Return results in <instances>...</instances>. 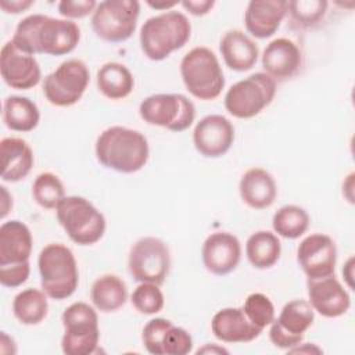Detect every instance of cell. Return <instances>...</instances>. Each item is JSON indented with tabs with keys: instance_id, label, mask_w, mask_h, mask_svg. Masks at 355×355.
<instances>
[{
	"instance_id": "cell-30",
	"label": "cell",
	"mask_w": 355,
	"mask_h": 355,
	"mask_svg": "<svg viewBox=\"0 0 355 355\" xmlns=\"http://www.w3.org/2000/svg\"><path fill=\"white\" fill-rule=\"evenodd\" d=\"M49 312L47 294L37 288L19 291L12 301V313L17 320L26 326H35L44 320Z\"/></svg>"
},
{
	"instance_id": "cell-24",
	"label": "cell",
	"mask_w": 355,
	"mask_h": 355,
	"mask_svg": "<svg viewBox=\"0 0 355 355\" xmlns=\"http://www.w3.org/2000/svg\"><path fill=\"white\" fill-rule=\"evenodd\" d=\"M219 51L226 67L237 72L251 69L257 64L259 55V49L257 43L248 35L239 29L227 31L222 36L219 43Z\"/></svg>"
},
{
	"instance_id": "cell-9",
	"label": "cell",
	"mask_w": 355,
	"mask_h": 355,
	"mask_svg": "<svg viewBox=\"0 0 355 355\" xmlns=\"http://www.w3.org/2000/svg\"><path fill=\"white\" fill-rule=\"evenodd\" d=\"M139 15L140 3L136 0H105L92 14V29L101 40L121 43L135 33Z\"/></svg>"
},
{
	"instance_id": "cell-15",
	"label": "cell",
	"mask_w": 355,
	"mask_h": 355,
	"mask_svg": "<svg viewBox=\"0 0 355 355\" xmlns=\"http://www.w3.org/2000/svg\"><path fill=\"white\" fill-rule=\"evenodd\" d=\"M1 78L12 89L28 90L35 87L42 78L39 62L8 40L0 53Z\"/></svg>"
},
{
	"instance_id": "cell-18",
	"label": "cell",
	"mask_w": 355,
	"mask_h": 355,
	"mask_svg": "<svg viewBox=\"0 0 355 355\" xmlns=\"http://www.w3.org/2000/svg\"><path fill=\"white\" fill-rule=\"evenodd\" d=\"M306 287L309 297L308 302L319 315L324 318H338L349 309V294L334 275L308 279Z\"/></svg>"
},
{
	"instance_id": "cell-40",
	"label": "cell",
	"mask_w": 355,
	"mask_h": 355,
	"mask_svg": "<svg viewBox=\"0 0 355 355\" xmlns=\"http://www.w3.org/2000/svg\"><path fill=\"white\" fill-rule=\"evenodd\" d=\"M182 6L191 15L201 17V15L208 14L212 10V7L215 6V1H212V0H184V1H182Z\"/></svg>"
},
{
	"instance_id": "cell-43",
	"label": "cell",
	"mask_w": 355,
	"mask_h": 355,
	"mask_svg": "<svg viewBox=\"0 0 355 355\" xmlns=\"http://www.w3.org/2000/svg\"><path fill=\"white\" fill-rule=\"evenodd\" d=\"M352 270H354V258L351 257V258L347 261L345 266L343 268V275H344V277H345V280H347L348 287H351V288L354 287V283H352V277H354Z\"/></svg>"
},
{
	"instance_id": "cell-7",
	"label": "cell",
	"mask_w": 355,
	"mask_h": 355,
	"mask_svg": "<svg viewBox=\"0 0 355 355\" xmlns=\"http://www.w3.org/2000/svg\"><path fill=\"white\" fill-rule=\"evenodd\" d=\"M64 334L61 338L62 352L67 355H89L98 345V316L93 306L86 302L71 304L61 315Z\"/></svg>"
},
{
	"instance_id": "cell-3",
	"label": "cell",
	"mask_w": 355,
	"mask_h": 355,
	"mask_svg": "<svg viewBox=\"0 0 355 355\" xmlns=\"http://www.w3.org/2000/svg\"><path fill=\"white\" fill-rule=\"evenodd\" d=\"M191 25L189 18L175 10L148 18L140 28V47L153 61H162L171 53L182 49L190 39Z\"/></svg>"
},
{
	"instance_id": "cell-39",
	"label": "cell",
	"mask_w": 355,
	"mask_h": 355,
	"mask_svg": "<svg viewBox=\"0 0 355 355\" xmlns=\"http://www.w3.org/2000/svg\"><path fill=\"white\" fill-rule=\"evenodd\" d=\"M97 4L94 0H62L58 3V12L65 19L72 21L93 14Z\"/></svg>"
},
{
	"instance_id": "cell-20",
	"label": "cell",
	"mask_w": 355,
	"mask_h": 355,
	"mask_svg": "<svg viewBox=\"0 0 355 355\" xmlns=\"http://www.w3.org/2000/svg\"><path fill=\"white\" fill-rule=\"evenodd\" d=\"M287 14L284 0H252L244 12V25L250 35L266 39L276 33Z\"/></svg>"
},
{
	"instance_id": "cell-17",
	"label": "cell",
	"mask_w": 355,
	"mask_h": 355,
	"mask_svg": "<svg viewBox=\"0 0 355 355\" xmlns=\"http://www.w3.org/2000/svg\"><path fill=\"white\" fill-rule=\"evenodd\" d=\"M241 258V244L229 232H215L209 234L201 248V259L208 272L225 276L233 272Z\"/></svg>"
},
{
	"instance_id": "cell-28",
	"label": "cell",
	"mask_w": 355,
	"mask_h": 355,
	"mask_svg": "<svg viewBox=\"0 0 355 355\" xmlns=\"http://www.w3.org/2000/svg\"><path fill=\"white\" fill-rule=\"evenodd\" d=\"M40 121L37 105L22 96H8L3 103V122L14 132H31Z\"/></svg>"
},
{
	"instance_id": "cell-31",
	"label": "cell",
	"mask_w": 355,
	"mask_h": 355,
	"mask_svg": "<svg viewBox=\"0 0 355 355\" xmlns=\"http://www.w3.org/2000/svg\"><path fill=\"white\" fill-rule=\"evenodd\" d=\"M309 215L308 212L298 205H283L280 207L272 219L273 230L284 239H298L309 227Z\"/></svg>"
},
{
	"instance_id": "cell-44",
	"label": "cell",
	"mask_w": 355,
	"mask_h": 355,
	"mask_svg": "<svg viewBox=\"0 0 355 355\" xmlns=\"http://www.w3.org/2000/svg\"><path fill=\"white\" fill-rule=\"evenodd\" d=\"M147 4L155 10L169 11V8L178 6V1H147Z\"/></svg>"
},
{
	"instance_id": "cell-19",
	"label": "cell",
	"mask_w": 355,
	"mask_h": 355,
	"mask_svg": "<svg viewBox=\"0 0 355 355\" xmlns=\"http://www.w3.org/2000/svg\"><path fill=\"white\" fill-rule=\"evenodd\" d=\"M302 65L300 47L287 37L272 40L263 50L262 68L275 82L295 76Z\"/></svg>"
},
{
	"instance_id": "cell-12",
	"label": "cell",
	"mask_w": 355,
	"mask_h": 355,
	"mask_svg": "<svg viewBox=\"0 0 355 355\" xmlns=\"http://www.w3.org/2000/svg\"><path fill=\"white\" fill-rule=\"evenodd\" d=\"M128 268L136 282L161 286L171 269L168 245L153 236L139 239L129 251Z\"/></svg>"
},
{
	"instance_id": "cell-2",
	"label": "cell",
	"mask_w": 355,
	"mask_h": 355,
	"mask_svg": "<svg viewBox=\"0 0 355 355\" xmlns=\"http://www.w3.org/2000/svg\"><path fill=\"white\" fill-rule=\"evenodd\" d=\"M94 151L104 168L119 173L140 171L150 157L144 135L126 126H111L103 130L96 140Z\"/></svg>"
},
{
	"instance_id": "cell-29",
	"label": "cell",
	"mask_w": 355,
	"mask_h": 355,
	"mask_svg": "<svg viewBox=\"0 0 355 355\" xmlns=\"http://www.w3.org/2000/svg\"><path fill=\"white\" fill-rule=\"evenodd\" d=\"M282 244L277 236L268 230L252 233L245 243L248 262L257 269H269L280 258Z\"/></svg>"
},
{
	"instance_id": "cell-13",
	"label": "cell",
	"mask_w": 355,
	"mask_h": 355,
	"mask_svg": "<svg viewBox=\"0 0 355 355\" xmlns=\"http://www.w3.org/2000/svg\"><path fill=\"white\" fill-rule=\"evenodd\" d=\"M315 311L305 300H293L287 302L277 319L270 323L269 338L272 344L282 349H291L300 345L305 331L315 320Z\"/></svg>"
},
{
	"instance_id": "cell-21",
	"label": "cell",
	"mask_w": 355,
	"mask_h": 355,
	"mask_svg": "<svg viewBox=\"0 0 355 355\" xmlns=\"http://www.w3.org/2000/svg\"><path fill=\"white\" fill-rule=\"evenodd\" d=\"M214 336L223 343H250L258 338L262 329L255 326L243 308H223L211 320Z\"/></svg>"
},
{
	"instance_id": "cell-33",
	"label": "cell",
	"mask_w": 355,
	"mask_h": 355,
	"mask_svg": "<svg viewBox=\"0 0 355 355\" xmlns=\"http://www.w3.org/2000/svg\"><path fill=\"white\" fill-rule=\"evenodd\" d=\"M327 6L324 0H295L287 1V11L300 28H311L323 19Z\"/></svg>"
},
{
	"instance_id": "cell-1",
	"label": "cell",
	"mask_w": 355,
	"mask_h": 355,
	"mask_svg": "<svg viewBox=\"0 0 355 355\" xmlns=\"http://www.w3.org/2000/svg\"><path fill=\"white\" fill-rule=\"evenodd\" d=\"M80 40L78 24L65 18L32 14L18 22L11 42L22 51L47 55H65L73 51Z\"/></svg>"
},
{
	"instance_id": "cell-10",
	"label": "cell",
	"mask_w": 355,
	"mask_h": 355,
	"mask_svg": "<svg viewBox=\"0 0 355 355\" xmlns=\"http://www.w3.org/2000/svg\"><path fill=\"white\" fill-rule=\"evenodd\" d=\"M139 114L148 125L183 132L194 122L196 107L184 94L159 93L146 97L139 105Z\"/></svg>"
},
{
	"instance_id": "cell-22",
	"label": "cell",
	"mask_w": 355,
	"mask_h": 355,
	"mask_svg": "<svg viewBox=\"0 0 355 355\" xmlns=\"http://www.w3.org/2000/svg\"><path fill=\"white\" fill-rule=\"evenodd\" d=\"M33 239L29 227L21 220H8L0 226V265L29 261Z\"/></svg>"
},
{
	"instance_id": "cell-32",
	"label": "cell",
	"mask_w": 355,
	"mask_h": 355,
	"mask_svg": "<svg viewBox=\"0 0 355 355\" xmlns=\"http://www.w3.org/2000/svg\"><path fill=\"white\" fill-rule=\"evenodd\" d=\"M33 200L46 209H55L65 197V189L60 178L51 172L36 176L32 184Z\"/></svg>"
},
{
	"instance_id": "cell-23",
	"label": "cell",
	"mask_w": 355,
	"mask_h": 355,
	"mask_svg": "<svg viewBox=\"0 0 355 355\" xmlns=\"http://www.w3.org/2000/svg\"><path fill=\"white\" fill-rule=\"evenodd\" d=\"M241 200L252 209L270 207L277 196V186L273 176L263 168H250L239 183Z\"/></svg>"
},
{
	"instance_id": "cell-14",
	"label": "cell",
	"mask_w": 355,
	"mask_h": 355,
	"mask_svg": "<svg viewBox=\"0 0 355 355\" xmlns=\"http://www.w3.org/2000/svg\"><path fill=\"white\" fill-rule=\"evenodd\" d=\"M336 261V243L323 233L306 236L297 248V262L308 279L334 275Z\"/></svg>"
},
{
	"instance_id": "cell-34",
	"label": "cell",
	"mask_w": 355,
	"mask_h": 355,
	"mask_svg": "<svg viewBox=\"0 0 355 355\" xmlns=\"http://www.w3.org/2000/svg\"><path fill=\"white\" fill-rule=\"evenodd\" d=\"M135 309L143 315H155L162 311L165 298L158 284L140 283L130 297Z\"/></svg>"
},
{
	"instance_id": "cell-42",
	"label": "cell",
	"mask_w": 355,
	"mask_h": 355,
	"mask_svg": "<svg viewBox=\"0 0 355 355\" xmlns=\"http://www.w3.org/2000/svg\"><path fill=\"white\" fill-rule=\"evenodd\" d=\"M0 189H1V198H3V201H1V218H4L12 207V198L10 197V194H8V191L4 186H1Z\"/></svg>"
},
{
	"instance_id": "cell-8",
	"label": "cell",
	"mask_w": 355,
	"mask_h": 355,
	"mask_svg": "<svg viewBox=\"0 0 355 355\" xmlns=\"http://www.w3.org/2000/svg\"><path fill=\"white\" fill-rule=\"evenodd\" d=\"M276 94V82L265 72H255L230 86L225 94L226 111L239 119L258 115Z\"/></svg>"
},
{
	"instance_id": "cell-5",
	"label": "cell",
	"mask_w": 355,
	"mask_h": 355,
	"mask_svg": "<svg viewBox=\"0 0 355 355\" xmlns=\"http://www.w3.org/2000/svg\"><path fill=\"white\" fill-rule=\"evenodd\" d=\"M180 76L189 93L198 100H215L225 87V76L218 57L204 46L194 47L183 55Z\"/></svg>"
},
{
	"instance_id": "cell-16",
	"label": "cell",
	"mask_w": 355,
	"mask_h": 355,
	"mask_svg": "<svg viewBox=\"0 0 355 355\" xmlns=\"http://www.w3.org/2000/svg\"><path fill=\"white\" fill-rule=\"evenodd\" d=\"M234 141V128L232 122L219 114L201 118L193 130L196 150L207 158L225 155Z\"/></svg>"
},
{
	"instance_id": "cell-4",
	"label": "cell",
	"mask_w": 355,
	"mask_h": 355,
	"mask_svg": "<svg viewBox=\"0 0 355 355\" xmlns=\"http://www.w3.org/2000/svg\"><path fill=\"white\" fill-rule=\"evenodd\" d=\"M40 284L47 297L61 301L78 288L79 272L73 252L64 244H47L39 254Z\"/></svg>"
},
{
	"instance_id": "cell-38",
	"label": "cell",
	"mask_w": 355,
	"mask_h": 355,
	"mask_svg": "<svg viewBox=\"0 0 355 355\" xmlns=\"http://www.w3.org/2000/svg\"><path fill=\"white\" fill-rule=\"evenodd\" d=\"M31 273L29 261L14 265H0V283L4 287H19L24 284Z\"/></svg>"
},
{
	"instance_id": "cell-41",
	"label": "cell",
	"mask_w": 355,
	"mask_h": 355,
	"mask_svg": "<svg viewBox=\"0 0 355 355\" xmlns=\"http://www.w3.org/2000/svg\"><path fill=\"white\" fill-rule=\"evenodd\" d=\"M35 1L32 0H1L0 7L7 14H19L33 6Z\"/></svg>"
},
{
	"instance_id": "cell-45",
	"label": "cell",
	"mask_w": 355,
	"mask_h": 355,
	"mask_svg": "<svg viewBox=\"0 0 355 355\" xmlns=\"http://www.w3.org/2000/svg\"><path fill=\"white\" fill-rule=\"evenodd\" d=\"M214 351H216V352H223V354H227V351L225 349V348H215V347H209V345H207V347H204L202 349H198V354L200 352H214Z\"/></svg>"
},
{
	"instance_id": "cell-27",
	"label": "cell",
	"mask_w": 355,
	"mask_h": 355,
	"mask_svg": "<svg viewBox=\"0 0 355 355\" xmlns=\"http://www.w3.org/2000/svg\"><path fill=\"white\" fill-rule=\"evenodd\" d=\"M96 80L100 93L110 100H122L128 97L135 87L132 72L121 62H107L100 67Z\"/></svg>"
},
{
	"instance_id": "cell-11",
	"label": "cell",
	"mask_w": 355,
	"mask_h": 355,
	"mask_svg": "<svg viewBox=\"0 0 355 355\" xmlns=\"http://www.w3.org/2000/svg\"><path fill=\"white\" fill-rule=\"evenodd\" d=\"M90 82L87 65L78 58L61 62L43 80V94L55 107L76 104L85 94Z\"/></svg>"
},
{
	"instance_id": "cell-25",
	"label": "cell",
	"mask_w": 355,
	"mask_h": 355,
	"mask_svg": "<svg viewBox=\"0 0 355 355\" xmlns=\"http://www.w3.org/2000/svg\"><path fill=\"white\" fill-rule=\"evenodd\" d=\"M1 179L15 183L25 179L33 166V151L19 137H4L0 141Z\"/></svg>"
},
{
	"instance_id": "cell-35",
	"label": "cell",
	"mask_w": 355,
	"mask_h": 355,
	"mask_svg": "<svg viewBox=\"0 0 355 355\" xmlns=\"http://www.w3.org/2000/svg\"><path fill=\"white\" fill-rule=\"evenodd\" d=\"M243 311L247 318L262 330L275 319V306L269 297L262 293L250 294L244 301Z\"/></svg>"
},
{
	"instance_id": "cell-26",
	"label": "cell",
	"mask_w": 355,
	"mask_h": 355,
	"mask_svg": "<svg viewBox=\"0 0 355 355\" xmlns=\"http://www.w3.org/2000/svg\"><path fill=\"white\" fill-rule=\"evenodd\" d=\"M90 300L100 312H115L122 308L128 300L126 284L116 275H103L93 282L90 288Z\"/></svg>"
},
{
	"instance_id": "cell-37",
	"label": "cell",
	"mask_w": 355,
	"mask_h": 355,
	"mask_svg": "<svg viewBox=\"0 0 355 355\" xmlns=\"http://www.w3.org/2000/svg\"><path fill=\"white\" fill-rule=\"evenodd\" d=\"M164 355H186L193 349V338L190 333L178 326H171L162 343Z\"/></svg>"
},
{
	"instance_id": "cell-6",
	"label": "cell",
	"mask_w": 355,
	"mask_h": 355,
	"mask_svg": "<svg viewBox=\"0 0 355 355\" xmlns=\"http://www.w3.org/2000/svg\"><path fill=\"white\" fill-rule=\"evenodd\" d=\"M55 212L61 227L79 245L96 244L105 233L104 215L85 197H64Z\"/></svg>"
},
{
	"instance_id": "cell-36",
	"label": "cell",
	"mask_w": 355,
	"mask_h": 355,
	"mask_svg": "<svg viewBox=\"0 0 355 355\" xmlns=\"http://www.w3.org/2000/svg\"><path fill=\"white\" fill-rule=\"evenodd\" d=\"M173 323L165 318H154L146 323L141 333V340L146 349L153 355H164L162 343L166 331Z\"/></svg>"
}]
</instances>
